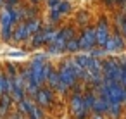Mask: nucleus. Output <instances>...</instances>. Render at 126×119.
<instances>
[{
	"instance_id": "obj_1",
	"label": "nucleus",
	"mask_w": 126,
	"mask_h": 119,
	"mask_svg": "<svg viewBox=\"0 0 126 119\" xmlns=\"http://www.w3.org/2000/svg\"><path fill=\"white\" fill-rule=\"evenodd\" d=\"M93 43V31H88L83 35V42H81V47H90Z\"/></svg>"
},
{
	"instance_id": "obj_2",
	"label": "nucleus",
	"mask_w": 126,
	"mask_h": 119,
	"mask_svg": "<svg viewBox=\"0 0 126 119\" xmlns=\"http://www.w3.org/2000/svg\"><path fill=\"white\" fill-rule=\"evenodd\" d=\"M55 9H57V11H59L61 14H66V12L69 11V4H67V2H62V4H59V5H57Z\"/></svg>"
},
{
	"instance_id": "obj_3",
	"label": "nucleus",
	"mask_w": 126,
	"mask_h": 119,
	"mask_svg": "<svg viewBox=\"0 0 126 119\" xmlns=\"http://www.w3.org/2000/svg\"><path fill=\"white\" fill-rule=\"evenodd\" d=\"M59 4H61V0H48V5H50L52 9H55Z\"/></svg>"
},
{
	"instance_id": "obj_4",
	"label": "nucleus",
	"mask_w": 126,
	"mask_h": 119,
	"mask_svg": "<svg viewBox=\"0 0 126 119\" xmlns=\"http://www.w3.org/2000/svg\"><path fill=\"white\" fill-rule=\"evenodd\" d=\"M114 2H117V4H124L126 0H114Z\"/></svg>"
},
{
	"instance_id": "obj_5",
	"label": "nucleus",
	"mask_w": 126,
	"mask_h": 119,
	"mask_svg": "<svg viewBox=\"0 0 126 119\" xmlns=\"http://www.w3.org/2000/svg\"><path fill=\"white\" fill-rule=\"evenodd\" d=\"M33 2H38V0H33Z\"/></svg>"
}]
</instances>
